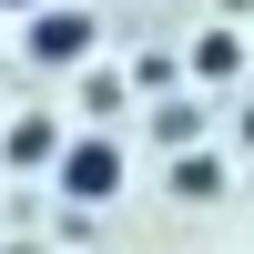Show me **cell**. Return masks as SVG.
Here are the masks:
<instances>
[{"label": "cell", "instance_id": "cell-1", "mask_svg": "<svg viewBox=\"0 0 254 254\" xmlns=\"http://www.w3.org/2000/svg\"><path fill=\"white\" fill-rule=\"evenodd\" d=\"M122 183H132V153H122L112 132H71V142H61V163H51V193L81 203V214H102Z\"/></svg>", "mask_w": 254, "mask_h": 254}, {"label": "cell", "instance_id": "cell-2", "mask_svg": "<svg viewBox=\"0 0 254 254\" xmlns=\"http://www.w3.org/2000/svg\"><path fill=\"white\" fill-rule=\"evenodd\" d=\"M102 41V20L81 10V0H41L31 20H20V61H41V71H81Z\"/></svg>", "mask_w": 254, "mask_h": 254}, {"label": "cell", "instance_id": "cell-3", "mask_svg": "<svg viewBox=\"0 0 254 254\" xmlns=\"http://www.w3.org/2000/svg\"><path fill=\"white\" fill-rule=\"evenodd\" d=\"M61 142H71V132H61L51 112H20V122H0V163H10V173H51V163H61Z\"/></svg>", "mask_w": 254, "mask_h": 254}, {"label": "cell", "instance_id": "cell-4", "mask_svg": "<svg viewBox=\"0 0 254 254\" xmlns=\"http://www.w3.org/2000/svg\"><path fill=\"white\" fill-rule=\"evenodd\" d=\"M234 61H244L234 31H203V41H193V71H203V81H234Z\"/></svg>", "mask_w": 254, "mask_h": 254}, {"label": "cell", "instance_id": "cell-5", "mask_svg": "<svg viewBox=\"0 0 254 254\" xmlns=\"http://www.w3.org/2000/svg\"><path fill=\"white\" fill-rule=\"evenodd\" d=\"M214 183H224V163H193V153L173 163V193H183V203H214Z\"/></svg>", "mask_w": 254, "mask_h": 254}, {"label": "cell", "instance_id": "cell-6", "mask_svg": "<svg viewBox=\"0 0 254 254\" xmlns=\"http://www.w3.org/2000/svg\"><path fill=\"white\" fill-rule=\"evenodd\" d=\"M81 102H92V112L112 122V112H122V71H92V81H81Z\"/></svg>", "mask_w": 254, "mask_h": 254}, {"label": "cell", "instance_id": "cell-7", "mask_svg": "<svg viewBox=\"0 0 254 254\" xmlns=\"http://www.w3.org/2000/svg\"><path fill=\"white\" fill-rule=\"evenodd\" d=\"M0 10H10V20H31V10H41V0H0Z\"/></svg>", "mask_w": 254, "mask_h": 254}]
</instances>
